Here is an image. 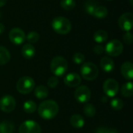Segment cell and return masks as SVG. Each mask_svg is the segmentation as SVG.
I'll return each instance as SVG.
<instances>
[{"mask_svg":"<svg viewBox=\"0 0 133 133\" xmlns=\"http://www.w3.org/2000/svg\"><path fill=\"white\" fill-rule=\"evenodd\" d=\"M38 112L42 118L45 120H51L57 115L59 112V106L53 99L45 100L38 106Z\"/></svg>","mask_w":133,"mask_h":133,"instance_id":"obj_1","label":"cell"},{"mask_svg":"<svg viewBox=\"0 0 133 133\" xmlns=\"http://www.w3.org/2000/svg\"><path fill=\"white\" fill-rule=\"evenodd\" d=\"M68 69V63L64 57L61 56H56L53 57L50 62L51 72L56 77H62L65 75Z\"/></svg>","mask_w":133,"mask_h":133,"instance_id":"obj_2","label":"cell"},{"mask_svg":"<svg viewBox=\"0 0 133 133\" xmlns=\"http://www.w3.org/2000/svg\"><path fill=\"white\" fill-rule=\"evenodd\" d=\"M51 26L53 31L59 35H68L71 31V23L66 17H56L51 23Z\"/></svg>","mask_w":133,"mask_h":133,"instance_id":"obj_3","label":"cell"},{"mask_svg":"<svg viewBox=\"0 0 133 133\" xmlns=\"http://www.w3.org/2000/svg\"><path fill=\"white\" fill-rule=\"evenodd\" d=\"M81 75L86 81L95 80L99 75L97 66L92 62L84 63L81 66Z\"/></svg>","mask_w":133,"mask_h":133,"instance_id":"obj_4","label":"cell"},{"mask_svg":"<svg viewBox=\"0 0 133 133\" xmlns=\"http://www.w3.org/2000/svg\"><path fill=\"white\" fill-rule=\"evenodd\" d=\"M35 86V80L29 76L21 78L17 83V89L21 94H28L34 90Z\"/></svg>","mask_w":133,"mask_h":133,"instance_id":"obj_5","label":"cell"},{"mask_svg":"<svg viewBox=\"0 0 133 133\" xmlns=\"http://www.w3.org/2000/svg\"><path fill=\"white\" fill-rule=\"evenodd\" d=\"M124 49L123 44L117 39H113L110 41L105 46L104 51L110 56H120Z\"/></svg>","mask_w":133,"mask_h":133,"instance_id":"obj_6","label":"cell"},{"mask_svg":"<svg viewBox=\"0 0 133 133\" xmlns=\"http://www.w3.org/2000/svg\"><path fill=\"white\" fill-rule=\"evenodd\" d=\"M42 128L40 125L35 121L28 120L24 121L20 128L19 133H41Z\"/></svg>","mask_w":133,"mask_h":133,"instance_id":"obj_7","label":"cell"},{"mask_svg":"<svg viewBox=\"0 0 133 133\" xmlns=\"http://www.w3.org/2000/svg\"><path fill=\"white\" fill-rule=\"evenodd\" d=\"M75 98L81 103H85L89 101L91 98V90L86 85H81L77 87L75 91Z\"/></svg>","mask_w":133,"mask_h":133,"instance_id":"obj_8","label":"cell"},{"mask_svg":"<svg viewBox=\"0 0 133 133\" xmlns=\"http://www.w3.org/2000/svg\"><path fill=\"white\" fill-rule=\"evenodd\" d=\"M16 100L10 95H5L0 99V109L5 113H10L16 108Z\"/></svg>","mask_w":133,"mask_h":133,"instance_id":"obj_9","label":"cell"},{"mask_svg":"<svg viewBox=\"0 0 133 133\" xmlns=\"http://www.w3.org/2000/svg\"><path fill=\"white\" fill-rule=\"evenodd\" d=\"M9 38L13 44L20 45L26 40V35L22 29L19 28H14L10 30L9 33Z\"/></svg>","mask_w":133,"mask_h":133,"instance_id":"obj_10","label":"cell"},{"mask_svg":"<svg viewBox=\"0 0 133 133\" xmlns=\"http://www.w3.org/2000/svg\"><path fill=\"white\" fill-rule=\"evenodd\" d=\"M118 25L120 28L124 31H130L133 28V14L124 13L118 19Z\"/></svg>","mask_w":133,"mask_h":133,"instance_id":"obj_11","label":"cell"},{"mask_svg":"<svg viewBox=\"0 0 133 133\" xmlns=\"http://www.w3.org/2000/svg\"><path fill=\"white\" fill-rule=\"evenodd\" d=\"M103 92L108 97H114L119 90V85L117 82L113 78L106 80L103 83Z\"/></svg>","mask_w":133,"mask_h":133,"instance_id":"obj_12","label":"cell"},{"mask_svg":"<svg viewBox=\"0 0 133 133\" xmlns=\"http://www.w3.org/2000/svg\"><path fill=\"white\" fill-rule=\"evenodd\" d=\"M64 84L71 88H76L78 87L82 82L81 76L77 73H70L68 74L63 79Z\"/></svg>","mask_w":133,"mask_h":133,"instance_id":"obj_13","label":"cell"},{"mask_svg":"<svg viewBox=\"0 0 133 133\" xmlns=\"http://www.w3.org/2000/svg\"><path fill=\"white\" fill-rule=\"evenodd\" d=\"M121 73L127 80L133 79V63L131 62H124L121 66Z\"/></svg>","mask_w":133,"mask_h":133,"instance_id":"obj_14","label":"cell"},{"mask_svg":"<svg viewBox=\"0 0 133 133\" xmlns=\"http://www.w3.org/2000/svg\"><path fill=\"white\" fill-rule=\"evenodd\" d=\"M100 68L105 72H111L114 69V63L110 57L104 56L100 59Z\"/></svg>","mask_w":133,"mask_h":133,"instance_id":"obj_15","label":"cell"},{"mask_svg":"<svg viewBox=\"0 0 133 133\" xmlns=\"http://www.w3.org/2000/svg\"><path fill=\"white\" fill-rule=\"evenodd\" d=\"M21 53L22 56L28 59H32L35 55V49L34 47V45L30 43H27L24 44L21 49Z\"/></svg>","mask_w":133,"mask_h":133,"instance_id":"obj_16","label":"cell"},{"mask_svg":"<svg viewBox=\"0 0 133 133\" xmlns=\"http://www.w3.org/2000/svg\"><path fill=\"white\" fill-rule=\"evenodd\" d=\"M70 124L75 128H82L85 125V120L83 117L78 114H73L70 118Z\"/></svg>","mask_w":133,"mask_h":133,"instance_id":"obj_17","label":"cell"},{"mask_svg":"<svg viewBox=\"0 0 133 133\" xmlns=\"http://www.w3.org/2000/svg\"><path fill=\"white\" fill-rule=\"evenodd\" d=\"M121 94L124 97H130L133 96V82H128L122 85L121 88Z\"/></svg>","mask_w":133,"mask_h":133,"instance_id":"obj_18","label":"cell"},{"mask_svg":"<svg viewBox=\"0 0 133 133\" xmlns=\"http://www.w3.org/2000/svg\"><path fill=\"white\" fill-rule=\"evenodd\" d=\"M14 124L8 121L4 120L0 122V133H14Z\"/></svg>","mask_w":133,"mask_h":133,"instance_id":"obj_19","label":"cell"},{"mask_svg":"<svg viewBox=\"0 0 133 133\" xmlns=\"http://www.w3.org/2000/svg\"><path fill=\"white\" fill-rule=\"evenodd\" d=\"M10 59V53L4 46L0 45V66L6 64Z\"/></svg>","mask_w":133,"mask_h":133,"instance_id":"obj_20","label":"cell"},{"mask_svg":"<svg viewBox=\"0 0 133 133\" xmlns=\"http://www.w3.org/2000/svg\"><path fill=\"white\" fill-rule=\"evenodd\" d=\"M35 89V96L39 99H45L49 95V89L44 85H38Z\"/></svg>","mask_w":133,"mask_h":133,"instance_id":"obj_21","label":"cell"},{"mask_svg":"<svg viewBox=\"0 0 133 133\" xmlns=\"http://www.w3.org/2000/svg\"><path fill=\"white\" fill-rule=\"evenodd\" d=\"M93 38L97 43H103L108 38V34L104 30H98L93 35Z\"/></svg>","mask_w":133,"mask_h":133,"instance_id":"obj_22","label":"cell"},{"mask_svg":"<svg viewBox=\"0 0 133 133\" xmlns=\"http://www.w3.org/2000/svg\"><path fill=\"white\" fill-rule=\"evenodd\" d=\"M107 14H108V10L105 6H97L92 16L98 19H103V18L107 17Z\"/></svg>","mask_w":133,"mask_h":133,"instance_id":"obj_23","label":"cell"},{"mask_svg":"<svg viewBox=\"0 0 133 133\" xmlns=\"http://www.w3.org/2000/svg\"><path fill=\"white\" fill-rule=\"evenodd\" d=\"M23 108L26 113L32 114L36 111V110L38 109V107H37V104L35 103V102L32 101V100H28L24 103Z\"/></svg>","mask_w":133,"mask_h":133,"instance_id":"obj_24","label":"cell"},{"mask_svg":"<svg viewBox=\"0 0 133 133\" xmlns=\"http://www.w3.org/2000/svg\"><path fill=\"white\" fill-rule=\"evenodd\" d=\"M60 6L63 10L66 11H70L75 7L76 2L75 0H61Z\"/></svg>","mask_w":133,"mask_h":133,"instance_id":"obj_25","label":"cell"},{"mask_svg":"<svg viewBox=\"0 0 133 133\" xmlns=\"http://www.w3.org/2000/svg\"><path fill=\"white\" fill-rule=\"evenodd\" d=\"M83 112L85 114V116H87L89 117H92L95 116L96 110L95 107L92 104L86 103L83 107Z\"/></svg>","mask_w":133,"mask_h":133,"instance_id":"obj_26","label":"cell"},{"mask_svg":"<svg viewBox=\"0 0 133 133\" xmlns=\"http://www.w3.org/2000/svg\"><path fill=\"white\" fill-rule=\"evenodd\" d=\"M111 107L115 110H120L124 107V102L119 98H114L110 101Z\"/></svg>","mask_w":133,"mask_h":133,"instance_id":"obj_27","label":"cell"},{"mask_svg":"<svg viewBox=\"0 0 133 133\" xmlns=\"http://www.w3.org/2000/svg\"><path fill=\"white\" fill-rule=\"evenodd\" d=\"M26 39L30 44L36 43L39 40V34L36 31H30L27 35Z\"/></svg>","mask_w":133,"mask_h":133,"instance_id":"obj_28","label":"cell"},{"mask_svg":"<svg viewBox=\"0 0 133 133\" xmlns=\"http://www.w3.org/2000/svg\"><path fill=\"white\" fill-rule=\"evenodd\" d=\"M96 4L92 3V2H88L85 3V10L87 14H89V15H93V13L96 8Z\"/></svg>","mask_w":133,"mask_h":133,"instance_id":"obj_29","label":"cell"},{"mask_svg":"<svg viewBox=\"0 0 133 133\" xmlns=\"http://www.w3.org/2000/svg\"><path fill=\"white\" fill-rule=\"evenodd\" d=\"M73 61L75 63L78 65L82 64L84 63V61H85V56L81 52H76L73 56Z\"/></svg>","mask_w":133,"mask_h":133,"instance_id":"obj_30","label":"cell"},{"mask_svg":"<svg viewBox=\"0 0 133 133\" xmlns=\"http://www.w3.org/2000/svg\"><path fill=\"white\" fill-rule=\"evenodd\" d=\"M123 41L127 45H131L133 43V34L130 31L125 32L122 36Z\"/></svg>","mask_w":133,"mask_h":133,"instance_id":"obj_31","label":"cell"},{"mask_svg":"<svg viewBox=\"0 0 133 133\" xmlns=\"http://www.w3.org/2000/svg\"><path fill=\"white\" fill-rule=\"evenodd\" d=\"M47 84H48V86L51 89H55L58 84H59V79L56 76H52L50 77L49 79H48V82H47Z\"/></svg>","mask_w":133,"mask_h":133,"instance_id":"obj_32","label":"cell"},{"mask_svg":"<svg viewBox=\"0 0 133 133\" xmlns=\"http://www.w3.org/2000/svg\"><path fill=\"white\" fill-rule=\"evenodd\" d=\"M93 51L96 54H98V55H100L102 54L103 52H104V47L102 45H96L94 49H93Z\"/></svg>","mask_w":133,"mask_h":133,"instance_id":"obj_33","label":"cell"},{"mask_svg":"<svg viewBox=\"0 0 133 133\" xmlns=\"http://www.w3.org/2000/svg\"><path fill=\"white\" fill-rule=\"evenodd\" d=\"M107 132V128L105 127H99L96 130L95 133H106Z\"/></svg>","mask_w":133,"mask_h":133,"instance_id":"obj_34","label":"cell"},{"mask_svg":"<svg viewBox=\"0 0 133 133\" xmlns=\"http://www.w3.org/2000/svg\"><path fill=\"white\" fill-rule=\"evenodd\" d=\"M106 133H119L118 130L114 128H107V132Z\"/></svg>","mask_w":133,"mask_h":133,"instance_id":"obj_35","label":"cell"},{"mask_svg":"<svg viewBox=\"0 0 133 133\" xmlns=\"http://www.w3.org/2000/svg\"><path fill=\"white\" fill-rule=\"evenodd\" d=\"M4 31H5V26L3 24L0 23V35L3 34Z\"/></svg>","mask_w":133,"mask_h":133,"instance_id":"obj_36","label":"cell"},{"mask_svg":"<svg viewBox=\"0 0 133 133\" xmlns=\"http://www.w3.org/2000/svg\"><path fill=\"white\" fill-rule=\"evenodd\" d=\"M7 3V0H0V8L4 6Z\"/></svg>","mask_w":133,"mask_h":133,"instance_id":"obj_37","label":"cell"},{"mask_svg":"<svg viewBox=\"0 0 133 133\" xmlns=\"http://www.w3.org/2000/svg\"><path fill=\"white\" fill-rule=\"evenodd\" d=\"M129 3H130V4L133 6V0H129Z\"/></svg>","mask_w":133,"mask_h":133,"instance_id":"obj_38","label":"cell"},{"mask_svg":"<svg viewBox=\"0 0 133 133\" xmlns=\"http://www.w3.org/2000/svg\"><path fill=\"white\" fill-rule=\"evenodd\" d=\"M1 17H2V14H1V13H0V18H1Z\"/></svg>","mask_w":133,"mask_h":133,"instance_id":"obj_39","label":"cell"},{"mask_svg":"<svg viewBox=\"0 0 133 133\" xmlns=\"http://www.w3.org/2000/svg\"><path fill=\"white\" fill-rule=\"evenodd\" d=\"M89 1H90V2H92V1H94V0H89Z\"/></svg>","mask_w":133,"mask_h":133,"instance_id":"obj_40","label":"cell"},{"mask_svg":"<svg viewBox=\"0 0 133 133\" xmlns=\"http://www.w3.org/2000/svg\"><path fill=\"white\" fill-rule=\"evenodd\" d=\"M107 1H112V0H107Z\"/></svg>","mask_w":133,"mask_h":133,"instance_id":"obj_41","label":"cell"}]
</instances>
